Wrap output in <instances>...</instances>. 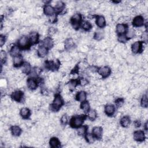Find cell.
Masks as SVG:
<instances>
[{
    "instance_id": "cell-35",
    "label": "cell",
    "mask_w": 148,
    "mask_h": 148,
    "mask_svg": "<svg viewBox=\"0 0 148 148\" xmlns=\"http://www.w3.org/2000/svg\"><path fill=\"white\" fill-rule=\"evenodd\" d=\"M84 137L85 138V140H86V142L89 143V144H92L93 143L95 140V138L94 137V136L92 135V134L89 133L88 132H87L85 135H84Z\"/></svg>"
},
{
    "instance_id": "cell-49",
    "label": "cell",
    "mask_w": 148,
    "mask_h": 148,
    "mask_svg": "<svg viewBox=\"0 0 148 148\" xmlns=\"http://www.w3.org/2000/svg\"><path fill=\"white\" fill-rule=\"evenodd\" d=\"M56 29L54 27H50L48 30V34L51 35L56 34Z\"/></svg>"
},
{
    "instance_id": "cell-26",
    "label": "cell",
    "mask_w": 148,
    "mask_h": 148,
    "mask_svg": "<svg viewBox=\"0 0 148 148\" xmlns=\"http://www.w3.org/2000/svg\"><path fill=\"white\" fill-rule=\"evenodd\" d=\"M21 71L25 75H29L31 73V65L28 62H24L21 66Z\"/></svg>"
},
{
    "instance_id": "cell-38",
    "label": "cell",
    "mask_w": 148,
    "mask_h": 148,
    "mask_svg": "<svg viewBox=\"0 0 148 148\" xmlns=\"http://www.w3.org/2000/svg\"><path fill=\"white\" fill-rule=\"evenodd\" d=\"M125 34L126 36L127 37V38L128 39H130L131 38H132L134 37V36L135 35V32L134 29L130 28V29H127V31H126Z\"/></svg>"
},
{
    "instance_id": "cell-10",
    "label": "cell",
    "mask_w": 148,
    "mask_h": 148,
    "mask_svg": "<svg viewBox=\"0 0 148 148\" xmlns=\"http://www.w3.org/2000/svg\"><path fill=\"white\" fill-rule=\"evenodd\" d=\"M133 138L136 142H143L146 138L145 132L143 130H136L134 131L133 133Z\"/></svg>"
},
{
    "instance_id": "cell-7",
    "label": "cell",
    "mask_w": 148,
    "mask_h": 148,
    "mask_svg": "<svg viewBox=\"0 0 148 148\" xmlns=\"http://www.w3.org/2000/svg\"><path fill=\"white\" fill-rule=\"evenodd\" d=\"M39 85L38 78L35 77H29L27 80V87L31 90H35Z\"/></svg>"
},
{
    "instance_id": "cell-16",
    "label": "cell",
    "mask_w": 148,
    "mask_h": 148,
    "mask_svg": "<svg viewBox=\"0 0 148 148\" xmlns=\"http://www.w3.org/2000/svg\"><path fill=\"white\" fill-rule=\"evenodd\" d=\"M29 40L31 43V45H36L39 42V35L37 32H32L29 34L28 36Z\"/></svg>"
},
{
    "instance_id": "cell-43",
    "label": "cell",
    "mask_w": 148,
    "mask_h": 148,
    "mask_svg": "<svg viewBox=\"0 0 148 148\" xmlns=\"http://www.w3.org/2000/svg\"><path fill=\"white\" fill-rule=\"evenodd\" d=\"M6 42V36L3 34H1L0 35V45L1 47H2Z\"/></svg>"
},
{
    "instance_id": "cell-14",
    "label": "cell",
    "mask_w": 148,
    "mask_h": 148,
    "mask_svg": "<svg viewBox=\"0 0 148 148\" xmlns=\"http://www.w3.org/2000/svg\"><path fill=\"white\" fill-rule=\"evenodd\" d=\"M128 29V26L127 24L119 23L116 26V32L117 35L124 34Z\"/></svg>"
},
{
    "instance_id": "cell-2",
    "label": "cell",
    "mask_w": 148,
    "mask_h": 148,
    "mask_svg": "<svg viewBox=\"0 0 148 148\" xmlns=\"http://www.w3.org/2000/svg\"><path fill=\"white\" fill-rule=\"evenodd\" d=\"M64 104V101L60 94L56 93L54 95L53 102L50 106V109L53 112H57Z\"/></svg>"
},
{
    "instance_id": "cell-31",
    "label": "cell",
    "mask_w": 148,
    "mask_h": 148,
    "mask_svg": "<svg viewBox=\"0 0 148 148\" xmlns=\"http://www.w3.org/2000/svg\"><path fill=\"white\" fill-rule=\"evenodd\" d=\"M80 27L85 31H89L92 28V25L91 23L90 22H89L88 21H86V20L82 21Z\"/></svg>"
},
{
    "instance_id": "cell-34",
    "label": "cell",
    "mask_w": 148,
    "mask_h": 148,
    "mask_svg": "<svg viewBox=\"0 0 148 148\" xmlns=\"http://www.w3.org/2000/svg\"><path fill=\"white\" fill-rule=\"evenodd\" d=\"M88 128V127L86 125H82L80 127H79V128H76L77 130V134L79 136H84L85 135V134L87 132V130Z\"/></svg>"
},
{
    "instance_id": "cell-36",
    "label": "cell",
    "mask_w": 148,
    "mask_h": 148,
    "mask_svg": "<svg viewBox=\"0 0 148 148\" xmlns=\"http://www.w3.org/2000/svg\"><path fill=\"white\" fill-rule=\"evenodd\" d=\"M93 37L96 40H101L104 37V32L101 30H98L94 33Z\"/></svg>"
},
{
    "instance_id": "cell-46",
    "label": "cell",
    "mask_w": 148,
    "mask_h": 148,
    "mask_svg": "<svg viewBox=\"0 0 148 148\" xmlns=\"http://www.w3.org/2000/svg\"><path fill=\"white\" fill-rule=\"evenodd\" d=\"M88 69H89V71H91V72H97L98 67H97V66H95V65H91V66H89Z\"/></svg>"
},
{
    "instance_id": "cell-12",
    "label": "cell",
    "mask_w": 148,
    "mask_h": 148,
    "mask_svg": "<svg viewBox=\"0 0 148 148\" xmlns=\"http://www.w3.org/2000/svg\"><path fill=\"white\" fill-rule=\"evenodd\" d=\"M40 45H42L48 49L49 50L51 49L54 46V40L50 36H47L45 38L40 42Z\"/></svg>"
},
{
    "instance_id": "cell-1",
    "label": "cell",
    "mask_w": 148,
    "mask_h": 148,
    "mask_svg": "<svg viewBox=\"0 0 148 148\" xmlns=\"http://www.w3.org/2000/svg\"><path fill=\"white\" fill-rule=\"evenodd\" d=\"M87 118V114H82L73 116L69 120V125L73 128H77L83 125Z\"/></svg>"
},
{
    "instance_id": "cell-32",
    "label": "cell",
    "mask_w": 148,
    "mask_h": 148,
    "mask_svg": "<svg viewBox=\"0 0 148 148\" xmlns=\"http://www.w3.org/2000/svg\"><path fill=\"white\" fill-rule=\"evenodd\" d=\"M87 118L91 121H94L97 117V113L95 110L90 109V110L87 113Z\"/></svg>"
},
{
    "instance_id": "cell-30",
    "label": "cell",
    "mask_w": 148,
    "mask_h": 148,
    "mask_svg": "<svg viewBox=\"0 0 148 148\" xmlns=\"http://www.w3.org/2000/svg\"><path fill=\"white\" fill-rule=\"evenodd\" d=\"M86 98H87V92L84 91H79L78 92H77L75 96L76 100L80 102L86 101Z\"/></svg>"
},
{
    "instance_id": "cell-33",
    "label": "cell",
    "mask_w": 148,
    "mask_h": 148,
    "mask_svg": "<svg viewBox=\"0 0 148 148\" xmlns=\"http://www.w3.org/2000/svg\"><path fill=\"white\" fill-rule=\"evenodd\" d=\"M80 109L86 113H87L90 109V105L87 101H84L81 102L80 105Z\"/></svg>"
},
{
    "instance_id": "cell-45",
    "label": "cell",
    "mask_w": 148,
    "mask_h": 148,
    "mask_svg": "<svg viewBox=\"0 0 148 148\" xmlns=\"http://www.w3.org/2000/svg\"><path fill=\"white\" fill-rule=\"evenodd\" d=\"M57 20V14H56L50 16L49 21L51 23H56Z\"/></svg>"
},
{
    "instance_id": "cell-28",
    "label": "cell",
    "mask_w": 148,
    "mask_h": 148,
    "mask_svg": "<svg viewBox=\"0 0 148 148\" xmlns=\"http://www.w3.org/2000/svg\"><path fill=\"white\" fill-rule=\"evenodd\" d=\"M131 123V119L128 116H124L120 120V124L121 127L127 128Z\"/></svg>"
},
{
    "instance_id": "cell-39",
    "label": "cell",
    "mask_w": 148,
    "mask_h": 148,
    "mask_svg": "<svg viewBox=\"0 0 148 148\" xmlns=\"http://www.w3.org/2000/svg\"><path fill=\"white\" fill-rule=\"evenodd\" d=\"M60 122H61V124L63 125H66L68 122H69V119H68V116L67 114H64L61 119H60Z\"/></svg>"
},
{
    "instance_id": "cell-20",
    "label": "cell",
    "mask_w": 148,
    "mask_h": 148,
    "mask_svg": "<svg viewBox=\"0 0 148 148\" xmlns=\"http://www.w3.org/2000/svg\"><path fill=\"white\" fill-rule=\"evenodd\" d=\"M95 23L96 25L100 28H102L106 25L105 18L101 15L95 16Z\"/></svg>"
},
{
    "instance_id": "cell-11",
    "label": "cell",
    "mask_w": 148,
    "mask_h": 148,
    "mask_svg": "<svg viewBox=\"0 0 148 148\" xmlns=\"http://www.w3.org/2000/svg\"><path fill=\"white\" fill-rule=\"evenodd\" d=\"M132 25L135 27H141L145 24V20L143 16L139 15L135 16L132 21Z\"/></svg>"
},
{
    "instance_id": "cell-27",
    "label": "cell",
    "mask_w": 148,
    "mask_h": 148,
    "mask_svg": "<svg viewBox=\"0 0 148 148\" xmlns=\"http://www.w3.org/2000/svg\"><path fill=\"white\" fill-rule=\"evenodd\" d=\"M49 145L52 148H59L61 147V142L57 137H51L49 140Z\"/></svg>"
},
{
    "instance_id": "cell-18",
    "label": "cell",
    "mask_w": 148,
    "mask_h": 148,
    "mask_svg": "<svg viewBox=\"0 0 148 148\" xmlns=\"http://www.w3.org/2000/svg\"><path fill=\"white\" fill-rule=\"evenodd\" d=\"M24 58L21 54H19L14 57H13V66L17 68L21 66L22 65L24 64Z\"/></svg>"
},
{
    "instance_id": "cell-4",
    "label": "cell",
    "mask_w": 148,
    "mask_h": 148,
    "mask_svg": "<svg viewBox=\"0 0 148 148\" xmlns=\"http://www.w3.org/2000/svg\"><path fill=\"white\" fill-rule=\"evenodd\" d=\"M60 61L58 60H46L44 63L45 68L47 70L55 71L58 70L60 67Z\"/></svg>"
},
{
    "instance_id": "cell-5",
    "label": "cell",
    "mask_w": 148,
    "mask_h": 148,
    "mask_svg": "<svg viewBox=\"0 0 148 148\" xmlns=\"http://www.w3.org/2000/svg\"><path fill=\"white\" fill-rule=\"evenodd\" d=\"M17 45L21 49L27 50L31 47V43L29 40L28 36L23 35L21 36L17 40Z\"/></svg>"
},
{
    "instance_id": "cell-21",
    "label": "cell",
    "mask_w": 148,
    "mask_h": 148,
    "mask_svg": "<svg viewBox=\"0 0 148 148\" xmlns=\"http://www.w3.org/2000/svg\"><path fill=\"white\" fill-rule=\"evenodd\" d=\"M21 49L17 45H13L9 49V54L11 57H14L20 54Z\"/></svg>"
},
{
    "instance_id": "cell-24",
    "label": "cell",
    "mask_w": 148,
    "mask_h": 148,
    "mask_svg": "<svg viewBox=\"0 0 148 148\" xmlns=\"http://www.w3.org/2000/svg\"><path fill=\"white\" fill-rule=\"evenodd\" d=\"M10 131L12 134V135L14 136H19L21 132H22V129L20 128L18 125H12L10 127Z\"/></svg>"
},
{
    "instance_id": "cell-13",
    "label": "cell",
    "mask_w": 148,
    "mask_h": 148,
    "mask_svg": "<svg viewBox=\"0 0 148 148\" xmlns=\"http://www.w3.org/2000/svg\"><path fill=\"white\" fill-rule=\"evenodd\" d=\"M92 134L97 140H101L102 138L103 129L101 127L95 126L92 129Z\"/></svg>"
},
{
    "instance_id": "cell-6",
    "label": "cell",
    "mask_w": 148,
    "mask_h": 148,
    "mask_svg": "<svg viewBox=\"0 0 148 148\" xmlns=\"http://www.w3.org/2000/svg\"><path fill=\"white\" fill-rule=\"evenodd\" d=\"M97 72L102 77V78L105 79L110 75L112 70L111 68L108 66H103L98 68Z\"/></svg>"
},
{
    "instance_id": "cell-15",
    "label": "cell",
    "mask_w": 148,
    "mask_h": 148,
    "mask_svg": "<svg viewBox=\"0 0 148 148\" xmlns=\"http://www.w3.org/2000/svg\"><path fill=\"white\" fill-rule=\"evenodd\" d=\"M65 8V5L62 1H58L56 3L54 6V9L56 10V14H58L64 12Z\"/></svg>"
},
{
    "instance_id": "cell-37",
    "label": "cell",
    "mask_w": 148,
    "mask_h": 148,
    "mask_svg": "<svg viewBox=\"0 0 148 148\" xmlns=\"http://www.w3.org/2000/svg\"><path fill=\"white\" fill-rule=\"evenodd\" d=\"M148 105V102H147V94H144L141 98L140 99V105L143 108H146L147 107Z\"/></svg>"
},
{
    "instance_id": "cell-29",
    "label": "cell",
    "mask_w": 148,
    "mask_h": 148,
    "mask_svg": "<svg viewBox=\"0 0 148 148\" xmlns=\"http://www.w3.org/2000/svg\"><path fill=\"white\" fill-rule=\"evenodd\" d=\"M79 84H80V83H79V78L70 80L68 83V86L69 91H73L74 90V89L76 87V86Z\"/></svg>"
},
{
    "instance_id": "cell-3",
    "label": "cell",
    "mask_w": 148,
    "mask_h": 148,
    "mask_svg": "<svg viewBox=\"0 0 148 148\" xmlns=\"http://www.w3.org/2000/svg\"><path fill=\"white\" fill-rule=\"evenodd\" d=\"M82 22V16L79 13H76L72 15L70 18V23L72 27L75 29H79Z\"/></svg>"
},
{
    "instance_id": "cell-8",
    "label": "cell",
    "mask_w": 148,
    "mask_h": 148,
    "mask_svg": "<svg viewBox=\"0 0 148 148\" xmlns=\"http://www.w3.org/2000/svg\"><path fill=\"white\" fill-rule=\"evenodd\" d=\"M144 41H136L131 45V51L134 54L140 53L143 51V44Z\"/></svg>"
},
{
    "instance_id": "cell-9",
    "label": "cell",
    "mask_w": 148,
    "mask_h": 148,
    "mask_svg": "<svg viewBox=\"0 0 148 148\" xmlns=\"http://www.w3.org/2000/svg\"><path fill=\"white\" fill-rule=\"evenodd\" d=\"M24 97V92L20 90H17L13 92H12L10 94V98L13 101H14L16 102H21Z\"/></svg>"
},
{
    "instance_id": "cell-50",
    "label": "cell",
    "mask_w": 148,
    "mask_h": 148,
    "mask_svg": "<svg viewBox=\"0 0 148 148\" xmlns=\"http://www.w3.org/2000/svg\"><path fill=\"white\" fill-rule=\"evenodd\" d=\"M144 128L146 131L147 130V121H146L144 124Z\"/></svg>"
},
{
    "instance_id": "cell-44",
    "label": "cell",
    "mask_w": 148,
    "mask_h": 148,
    "mask_svg": "<svg viewBox=\"0 0 148 148\" xmlns=\"http://www.w3.org/2000/svg\"><path fill=\"white\" fill-rule=\"evenodd\" d=\"M79 83H80V84L83 86H86L88 83V80L86 79H85V78L81 77V78H79Z\"/></svg>"
},
{
    "instance_id": "cell-23",
    "label": "cell",
    "mask_w": 148,
    "mask_h": 148,
    "mask_svg": "<svg viewBox=\"0 0 148 148\" xmlns=\"http://www.w3.org/2000/svg\"><path fill=\"white\" fill-rule=\"evenodd\" d=\"M20 115L23 119H28L31 116V110L27 107H23L20 110Z\"/></svg>"
},
{
    "instance_id": "cell-42",
    "label": "cell",
    "mask_w": 148,
    "mask_h": 148,
    "mask_svg": "<svg viewBox=\"0 0 148 148\" xmlns=\"http://www.w3.org/2000/svg\"><path fill=\"white\" fill-rule=\"evenodd\" d=\"M128 40L125 34L117 36V40L121 43H125Z\"/></svg>"
},
{
    "instance_id": "cell-40",
    "label": "cell",
    "mask_w": 148,
    "mask_h": 148,
    "mask_svg": "<svg viewBox=\"0 0 148 148\" xmlns=\"http://www.w3.org/2000/svg\"><path fill=\"white\" fill-rule=\"evenodd\" d=\"M0 59L1 64H5L7 60V54L5 50H1L0 53Z\"/></svg>"
},
{
    "instance_id": "cell-25",
    "label": "cell",
    "mask_w": 148,
    "mask_h": 148,
    "mask_svg": "<svg viewBox=\"0 0 148 148\" xmlns=\"http://www.w3.org/2000/svg\"><path fill=\"white\" fill-rule=\"evenodd\" d=\"M75 46V43L73 40L71 38H67L65 40L64 43V49L67 51L71 50V49L74 48Z\"/></svg>"
},
{
    "instance_id": "cell-48",
    "label": "cell",
    "mask_w": 148,
    "mask_h": 148,
    "mask_svg": "<svg viewBox=\"0 0 148 148\" xmlns=\"http://www.w3.org/2000/svg\"><path fill=\"white\" fill-rule=\"evenodd\" d=\"M134 125L135 126V127L136 128H139L142 125V123L140 121V120H136L134 121Z\"/></svg>"
},
{
    "instance_id": "cell-19",
    "label": "cell",
    "mask_w": 148,
    "mask_h": 148,
    "mask_svg": "<svg viewBox=\"0 0 148 148\" xmlns=\"http://www.w3.org/2000/svg\"><path fill=\"white\" fill-rule=\"evenodd\" d=\"M116 111V107L112 104H107L104 108V112L108 116H112Z\"/></svg>"
},
{
    "instance_id": "cell-41",
    "label": "cell",
    "mask_w": 148,
    "mask_h": 148,
    "mask_svg": "<svg viewBox=\"0 0 148 148\" xmlns=\"http://www.w3.org/2000/svg\"><path fill=\"white\" fill-rule=\"evenodd\" d=\"M124 103V99L123 98H118L114 101V104L117 108L121 107Z\"/></svg>"
},
{
    "instance_id": "cell-22",
    "label": "cell",
    "mask_w": 148,
    "mask_h": 148,
    "mask_svg": "<svg viewBox=\"0 0 148 148\" xmlns=\"http://www.w3.org/2000/svg\"><path fill=\"white\" fill-rule=\"evenodd\" d=\"M49 52V49L45 46L39 45L37 49V54L39 57L43 58L46 57Z\"/></svg>"
},
{
    "instance_id": "cell-47",
    "label": "cell",
    "mask_w": 148,
    "mask_h": 148,
    "mask_svg": "<svg viewBox=\"0 0 148 148\" xmlns=\"http://www.w3.org/2000/svg\"><path fill=\"white\" fill-rule=\"evenodd\" d=\"M79 72V66L77 65H76L73 68V69L71 71V74L72 75H75V74H77Z\"/></svg>"
},
{
    "instance_id": "cell-17",
    "label": "cell",
    "mask_w": 148,
    "mask_h": 148,
    "mask_svg": "<svg viewBox=\"0 0 148 148\" xmlns=\"http://www.w3.org/2000/svg\"><path fill=\"white\" fill-rule=\"evenodd\" d=\"M43 13L45 14L48 16H51L56 14V10L54 9V7L53 6L47 4L45 5L43 7Z\"/></svg>"
}]
</instances>
